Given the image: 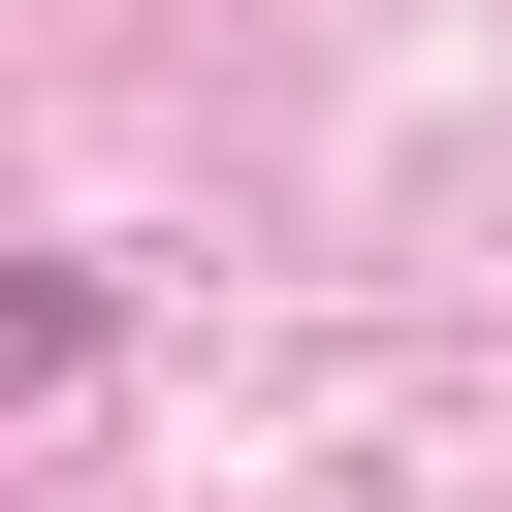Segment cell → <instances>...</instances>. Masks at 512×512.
Returning a JSON list of instances; mask_svg holds the SVG:
<instances>
[{
    "label": "cell",
    "mask_w": 512,
    "mask_h": 512,
    "mask_svg": "<svg viewBox=\"0 0 512 512\" xmlns=\"http://www.w3.org/2000/svg\"><path fill=\"white\" fill-rule=\"evenodd\" d=\"M64 352H96V288H0V384H64Z\"/></svg>",
    "instance_id": "1"
}]
</instances>
